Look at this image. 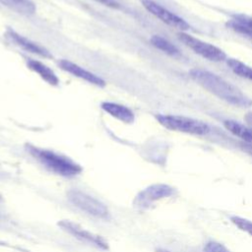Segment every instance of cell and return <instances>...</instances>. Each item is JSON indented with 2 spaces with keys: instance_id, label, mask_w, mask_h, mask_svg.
<instances>
[{
  "instance_id": "cell-1",
  "label": "cell",
  "mask_w": 252,
  "mask_h": 252,
  "mask_svg": "<svg viewBox=\"0 0 252 252\" xmlns=\"http://www.w3.org/2000/svg\"><path fill=\"white\" fill-rule=\"evenodd\" d=\"M189 75L204 90L226 102L240 107L252 105V100L240 89L215 73L194 68L190 70Z\"/></svg>"
},
{
  "instance_id": "cell-2",
  "label": "cell",
  "mask_w": 252,
  "mask_h": 252,
  "mask_svg": "<svg viewBox=\"0 0 252 252\" xmlns=\"http://www.w3.org/2000/svg\"><path fill=\"white\" fill-rule=\"evenodd\" d=\"M27 150L40 164L57 175L73 177L80 174L83 170L82 166L70 158L51 150L42 149L32 145H28Z\"/></svg>"
},
{
  "instance_id": "cell-3",
  "label": "cell",
  "mask_w": 252,
  "mask_h": 252,
  "mask_svg": "<svg viewBox=\"0 0 252 252\" xmlns=\"http://www.w3.org/2000/svg\"><path fill=\"white\" fill-rule=\"evenodd\" d=\"M158 122L164 128L191 135L203 136L210 132V127L205 122L182 115L158 114L156 115Z\"/></svg>"
},
{
  "instance_id": "cell-4",
  "label": "cell",
  "mask_w": 252,
  "mask_h": 252,
  "mask_svg": "<svg viewBox=\"0 0 252 252\" xmlns=\"http://www.w3.org/2000/svg\"><path fill=\"white\" fill-rule=\"evenodd\" d=\"M67 199L74 206L91 216L99 219L109 218V211L102 202L81 190H69L67 192Z\"/></svg>"
},
{
  "instance_id": "cell-5",
  "label": "cell",
  "mask_w": 252,
  "mask_h": 252,
  "mask_svg": "<svg viewBox=\"0 0 252 252\" xmlns=\"http://www.w3.org/2000/svg\"><path fill=\"white\" fill-rule=\"evenodd\" d=\"M177 36L179 40L182 41L186 46L207 60L213 62H221L227 59L226 53L214 44L203 41L200 38L186 33L185 32H178Z\"/></svg>"
},
{
  "instance_id": "cell-6",
  "label": "cell",
  "mask_w": 252,
  "mask_h": 252,
  "mask_svg": "<svg viewBox=\"0 0 252 252\" xmlns=\"http://www.w3.org/2000/svg\"><path fill=\"white\" fill-rule=\"evenodd\" d=\"M175 190L173 187L163 183L152 184L141 190L134 198L133 205L138 210H146L150 208L155 202L171 197Z\"/></svg>"
},
{
  "instance_id": "cell-7",
  "label": "cell",
  "mask_w": 252,
  "mask_h": 252,
  "mask_svg": "<svg viewBox=\"0 0 252 252\" xmlns=\"http://www.w3.org/2000/svg\"><path fill=\"white\" fill-rule=\"evenodd\" d=\"M142 4L152 15L159 19L164 24L174 29H178L181 32H186L190 29V25L184 19L175 15L160 4L153 0H142Z\"/></svg>"
},
{
  "instance_id": "cell-8",
  "label": "cell",
  "mask_w": 252,
  "mask_h": 252,
  "mask_svg": "<svg viewBox=\"0 0 252 252\" xmlns=\"http://www.w3.org/2000/svg\"><path fill=\"white\" fill-rule=\"evenodd\" d=\"M58 226H60L64 231L67 233L73 235L74 237L86 241L88 243H92L93 245L99 247L102 250H108L109 245L107 241L100 235L95 234L94 232H91L84 227H82L80 224L73 222L69 220H62L58 221Z\"/></svg>"
},
{
  "instance_id": "cell-9",
  "label": "cell",
  "mask_w": 252,
  "mask_h": 252,
  "mask_svg": "<svg viewBox=\"0 0 252 252\" xmlns=\"http://www.w3.org/2000/svg\"><path fill=\"white\" fill-rule=\"evenodd\" d=\"M58 65L60 66V68L63 71H65L79 79H82L92 85H94L97 87H104L106 84L104 82V80H102L99 76L86 70L85 68L79 66L78 64H76L70 60L61 59L58 61Z\"/></svg>"
},
{
  "instance_id": "cell-10",
  "label": "cell",
  "mask_w": 252,
  "mask_h": 252,
  "mask_svg": "<svg viewBox=\"0 0 252 252\" xmlns=\"http://www.w3.org/2000/svg\"><path fill=\"white\" fill-rule=\"evenodd\" d=\"M6 35L14 44H16L17 46L23 48L24 50H26L28 52L39 55V56L44 57V58H51L52 57L51 53L46 48L42 47L41 45H39V44H37L33 41H32L29 38L23 36L22 34L18 33L14 30L9 29L6 32Z\"/></svg>"
},
{
  "instance_id": "cell-11",
  "label": "cell",
  "mask_w": 252,
  "mask_h": 252,
  "mask_svg": "<svg viewBox=\"0 0 252 252\" xmlns=\"http://www.w3.org/2000/svg\"><path fill=\"white\" fill-rule=\"evenodd\" d=\"M100 107L104 112H106L110 116L116 118L117 120L123 123L130 124V123H133L135 120L134 112L129 107L123 104H119L111 101H103L101 102Z\"/></svg>"
},
{
  "instance_id": "cell-12",
  "label": "cell",
  "mask_w": 252,
  "mask_h": 252,
  "mask_svg": "<svg viewBox=\"0 0 252 252\" xmlns=\"http://www.w3.org/2000/svg\"><path fill=\"white\" fill-rule=\"evenodd\" d=\"M27 66L30 70L33 73L37 74L44 82H46L50 86H58L59 85V78L54 73L52 69L46 66L44 63L40 62L39 60L27 58Z\"/></svg>"
},
{
  "instance_id": "cell-13",
  "label": "cell",
  "mask_w": 252,
  "mask_h": 252,
  "mask_svg": "<svg viewBox=\"0 0 252 252\" xmlns=\"http://www.w3.org/2000/svg\"><path fill=\"white\" fill-rule=\"evenodd\" d=\"M223 126L234 136L240 138L244 143L252 145V128L234 120H224Z\"/></svg>"
},
{
  "instance_id": "cell-14",
  "label": "cell",
  "mask_w": 252,
  "mask_h": 252,
  "mask_svg": "<svg viewBox=\"0 0 252 252\" xmlns=\"http://www.w3.org/2000/svg\"><path fill=\"white\" fill-rule=\"evenodd\" d=\"M0 3L21 14H32L35 6L31 0H0Z\"/></svg>"
},
{
  "instance_id": "cell-15",
  "label": "cell",
  "mask_w": 252,
  "mask_h": 252,
  "mask_svg": "<svg viewBox=\"0 0 252 252\" xmlns=\"http://www.w3.org/2000/svg\"><path fill=\"white\" fill-rule=\"evenodd\" d=\"M226 64L234 74L238 75L241 78L252 81V67L235 58H227Z\"/></svg>"
},
{
  "instance_id": "cell-16",
  "label": "cell",
  "mask_w": 252,
  "mask_h": 252,
  "mask_svg": "<svg viewBox=\"0 0 252 252\" xmlns=\"http://www.w3.org/2000/svg\"><path fill=\"white\" fill-rule=\"evenodd\" d=\"M151 42L155 47L166 53L167 55H170V56L179 55L178 48L175 45H173L170 41H168L167 39H165L160 35H153L151 37Z\"/></svg>"
},
{
  "instance_id": "cell-17",
  "label": "cell",
  "mask_w": 252,
  "mask_h": 252,
  "mask_svg": "<svg viewBox=\"0 0 252 252\" xmlns=\"http://www.w3.org/2000/svg\"><path fill=\"white\" fill-rule=\"evenodd\" d=\"M230 221L241 231L246 232L250 236H252V221L242 217L232 216L230 217Z\"/></svg>"
},
{
  "instance_id": "cell-18",
  "label": "cell",
  "mask_w": 252,
  "mask_h": 252,
  "mask_svg": "<svg viewBox=\"0 0 252 252\" xmlns=\"http://www.w3.org/2000/svg\"><path fill=\"white\" fill-rule=\"evenodd\" d=\"M227 27L230 28L231 30H233L234 32H236L237 33H240V34H242L243 36L247 37L248 39L252 40V30L247 29V28H245V27H243V26H241V25L235 23V22L232 21V20L227 23Z\"/></svg>"
},
{
  "instance_id": "cell-19",
  "label": "cell",
  "mask_w": 252,
  "mask_h": 252,
  "mask_svg": "<svg viewBox=\"0 0 252 252\" xmlns=\"http://www.w3.org/2000/svg\"><path fill=\"white\" fill-rule=\"evenodd\" d=\"M203 252H231L223 244L218 241H209L204 246Z\"/></svg>"
},
{
  "instance_id": "cell-20",
  "label": "cell",
  "mask_w": 252,
  "mask_h": 252,
  "mask_svg": "<svg viewBox=\"0 0 252 252\" xmlns=\"http://www.w3.org/2000/svg\"><path fill=\"white\" fill-rule=\"evenodd\" d=\"M232 21H234L235 23L252 30V17L251 16H247V15H234L232 18Z\"/></svg>"
},
{
  "instance_id": "cell-21",
  "label": "cell",
  "mask_w": 252,
  "mask_h": 252,
  "mask_svg": "<svg viewBox=\"0 0 252 252\" xmlns=\"http://www.w3.org/2000/svg\"><path fill=\"white\" fill-rule=\"evenodd\" d=\"M240 148L242 149V151H244L245 153H247L249 156L252 157V145L242 142L240 143Z\"/></svg>"
},
{
  "instance_id": "cell-22",
  "label": "cell",
  "mask_w": 252,
  "mask_h": 252,
  "mask_svg": "<svg viewBox=\"0 0 252 252\" xmlns=\"http://www.w3.org/2000/svg\"><path fill=\"white\" fill-rule=\"evenodd\" d=\"M244 120L247 123L248 126H250L252 128V111L251 112H247L244 116Z\"/></svg>"
},
{
  "instance_id": "cell-23",
  "label": "cell",
  "mask_w": 252,
  "mask_h": 252,
  "mask_svg": "<svg viewBox=\"0 0 252 252\" xmlns=\"http://www.w3.org/2000/svg\"><path fill=\"white\" fill-rule=\"evenodd\" d=\"M100 3H103V4H107V5H110V4H113V1L112 0H96Z\"/></svg>"
},
{
  "instance_id": "cell-24",
  "label": "cell",
  "mask_w": 252,
  "mask_h": 252,
  "mask_svg": "<svg viewBox=\"0 0 252 252\" xmlns=\"http://www.w3.org/2000/svg\"><path fill=\"white\" fill-rule=\"evenodd\" d=\"M155 252H170V251L165 250V249H163V248H158V249L155 250Z\"/></svg>"
},
{
  "instance_id": "cell-25",
  "label": "cell",
  "mask_w": 252,
  "mask_h": 252,
  "mask_svg": "<svg viewBox=\"0 0 252 252\" xmlns=\"http://www.w3.org/2000/svg\"><path fill=\"white\" fill-rule=\"evenodd\" d=\"M0 198H1V197H0Z\"/></svg>"
}]
</instances>
